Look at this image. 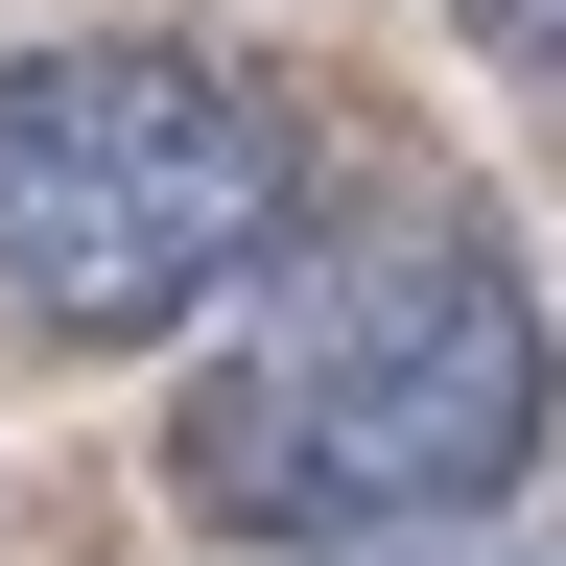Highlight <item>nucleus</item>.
<instances>
[{"label":"nucleus","mask_w":566,"mask_h":566,"mask_svg":"<svg viewBox=\"0 0 566 566\" xmlns=\"http://www.w3.org/2000/svg\"><path fill=\"white\" fill-rule=\"evenodd\" d=\"M283 212H307V118L237 48L71 24L0 71V331H48V354L189 331L212 283L283 260Z\"/></svg>","instance_id":"2"},{"label":"nucleus","mask_w":566,"mask_h":566,"mask_svg":"<svg viewBox=\"0 0 566 566\" xmlns=\"http://www.w3.org/2000/svg\"><path fill=\"white\" fill-rule=\"evenodd\" d=\"M472 48H520V71H566V0H472Z\"/></svg>","instance_id":"3"},{"label":"nucleus","mask_w":566,"mask_h":566,"mask_svg":"<svg viewBox=\"0 0 566 566\" xmlns=\"http://www.w3.org/2000/svg\"><path fill=\"white\" fill-rule=\"evenodd\" d=\"M543 401H566L543 283L495 237H378L189 378L166 495L212 543H424V520H495L543 472Z\"/></svg>","instance_id":"1"}]
</instances>
